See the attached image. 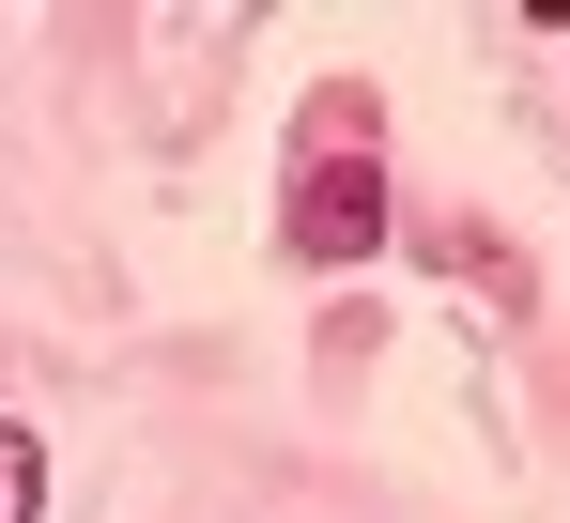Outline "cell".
Wrapping results in <instances>:
<instances>
[{
    "mask_svg": "<svg viewBox=\"0 0 570 523\" xmlns=\"http://www.w3.org/2000/svg\"><path fill=\"white\" fill-rule=\"evenodd\" d=\"M278 231H293V262H371L385 247V170H371V155H308Z\"/></svg>",
    "mask_w": 570,
    "mask_h": 523,
    "instance_id": "cell-1",
    "label": "cell"
},
{
    "mask_svg": "<svg viewBox=\"0 0 570 523\" xmlns=\"http://www.w3.org/2000/svg\"><path fill=\"white\" fill-rule=\"evenodd\" d=\"M0 523H47V432L0 416Z\"/></svg>",
    "mask_w": 570,
    "mask_h": 523,
    "instance_id": "cell-2",
    "label": "cell"
}]
</instances>
